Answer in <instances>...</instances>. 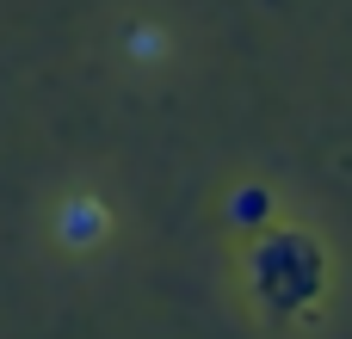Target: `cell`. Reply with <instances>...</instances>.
Listing matches in <instances>:
<instances>
[{
  "instance_id": "cell-2",
  "label": "cell",
  "mask_w": 352,
  "mask_h": 339,
  "mask_svg": "<svg viewBox=\"0 0 352 339\" xmlns=\"http://www.w3.org/2000/svg\"><path fill=\"white\" fill-rule=\"evenodd\" d=\"M62 235H68L74 247L99 241V235H105V210H99L93 198H68V204H62Z\"/></svg>"
},
{
  "instance_id": "cell-3",
  "label": "cell",
  "mask_w": 352,
  "mask_h": 339,
  "mask_svg": "<svg viewBox=\"0 0 352 339\" xmlns=\"http://www.w3.org/2000/svg\"><path fill=\"white\" fill-rule=\"evenodd\" d=\"M260 210H266V198H260V191H241V198H235V216H241V222H254Z\"/></svg>"
},
{
  "instance_id": "cell-1",
  "label": "cell",
  "mask_w": 352,
  "mask_h": 339,
  "mask_svg": "<svg viewBox=\"0 0 352 339\" xmlns=\"http://www.w3.org/2000/svg\"><path fill=\"white\" fill-rule=\"evenodd\" d=\"M260 284L278 309H309V296L322 284V253L297 235H272L260 247Z\"/></svg>"
}]
</instances>
